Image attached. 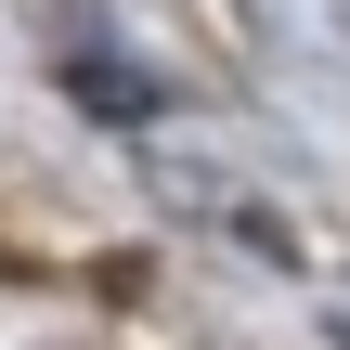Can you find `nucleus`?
Returning a JSON list of instances; mask_svg holds the SVG:
<instances>
[{
  "label": "nucleus",
  "mask_w": 350,
  "mask_h": 350,
  "mask_svg": "<svg viewBox=\"0 0 350 350\" xmlns=\"http://www.w3.org/2000/svg\"><path fill=\"white\" fill-rule=\"evenodd\" d=\"M78 104H104V117H156V91H130L117 65H78Z\"/></svg>",
  "instance_id": "f257e3e1"
}]
</instances>
